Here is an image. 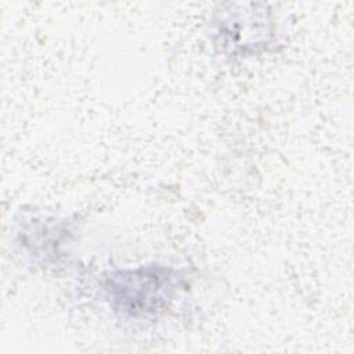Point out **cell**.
Returning a JSON list of instances; mask_svg holds the SVG:
<instances>
[{"mask_svg": "<svg viewBox=\"0 0 354 354\" xmlns=\"http://www.w3.org/2000/svg\"><path fill=\"white\" fill-rule=\"evenodd\" d=\"M180 282L173 268L149 264L111 272L104 281V290L116 311L138 318L163 311L173 300Z\"/></svg>", "mask_w": 354, "mask_h": 354, "instance_id": "cell-1", "label": "cell"}]
</instances>
